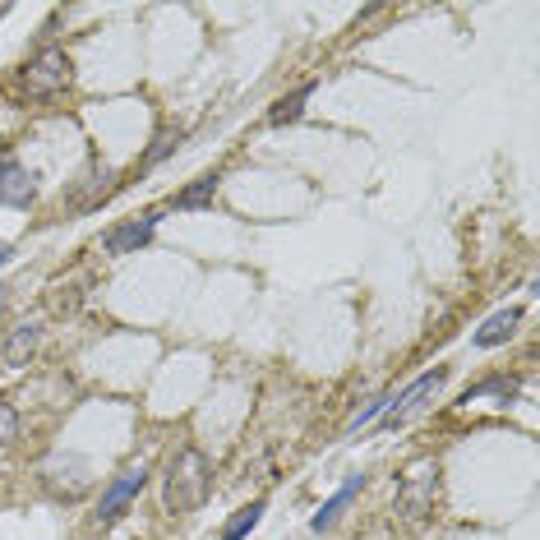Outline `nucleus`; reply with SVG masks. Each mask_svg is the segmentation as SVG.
<instances>
[{
  "mask_svg": "<svg viewBox=\"0 0 540 540\" xmlns=\"http://www.w3.org/2000/svg\"><path fill=\"white\" fill-rule=\"evenodd\" d=\"M144 485H148V467H144V462H139V467H125L107 485V494H102V504H97V522H116V517L130 508V499L144 490Z\"/></svg>",
  "mask_w": 540,
  "mask_h": 540,
  "instance_id": "obj_4",
  "label": "nucleus"
},
{
  "mask_svg": "<svg viewBox=\"0 0 540 540\" xmlns=\"http://www.w3.org/2000/svg\"><path fill=\"white\" fill-rule=\"evenodd\" d=\"M0 204H14V208L33 204V176L14 157H0Z\"/></svg>",
  "mask_w": 540,
  "mask_h": 540,
  "instance_id": "obj_7",
  "label": "nucleus"
},
{
  "mask_svg": "<svg viewBox=\"0 0 540 540\" xmlns=\"http://www.w3.org/2000/svg\"><path fill=\"white\" fill-rule=\"evenodd\" d=\"M314 84H300L291 97H282L273 111H268V125H291V120H300V111H305V102H310Z\"/></svg>",
  "mask_w": 540,
  "mask_h": 540,
  "instance_id": "obj_12",
  "label": "nucleus"
},
{
  "mask_svg": "<svg viewBox=\"0 0 540 540\" xmlns=\"http://www.w3.org/2000/svg\"><path fill=\"white\" fill-rule=\"evenodd\" d=\"M444 379H448V370H430V374H420L416 384L407 388V393H397L393 402H388V430H397V425H407L411 416H416L420 407H425V397H434L439 388H444Z\"/></svg>",
  "mask_w": 540,
  "mask_h": 540,
  "instance_id": "obj_3",
  "label": "nucleus"
},
{
  "mask_svg": "<svg viewBox=\"0 0 540 540\" xmlns=\"http://www.w3.org/2000/svg\"><path fill=\"white\" fill-rule=\"evenodd\" d=\"M37 342H42V324H19V328H10V337H5L0 356H5V365H10V370H19V365H28V360H33Z\"/></svg>",
  "mask_w": 540,
  "mask_h": 540,
  "instance_id": "obj_8",
  "label": "nucleus"
},
{
  "mask_svg": "<svg viewBox=\"0 0 540 540\" xmlns=\"http://www.w3.org/2000/svg\"><path fill=\"white\" fill-rule=\"evenodd\" d=\"M65 84H70V56H65L60 47H42L33 60H28L24 88L33 97H51V93H60Z\"/></svg>",
  "mask_w": 540,
  "mask_h": 540,
  "instance_id": "obj_2",
  "label": "nucleus"
},
{
  "mask_svg": "<svg viewBox=\"0 0 540 540\" xmlns=\"http://www.w3.org/2000/svg\"><path fill=\"white\" fill-rule=\"evenodd\" d=\"M176 144H180V130H176V134H162V139H157V148L148 153V167H153V162H162V157H167Z\"/></svg>",
  "mask_w": 540,
  "mask_h": 540,
  "instance_id": "obj_15",
  "label": "nucleus"
},
{
  "mask_svg": "<svg viewBox=\"0 0 540 540\" xmlns=\"http://www.w3.org/2000/svg\"><path fill=\"white\" fill-rule=\"evenodd\" d=\"M264 508H268L264 499H254L250 508H240V513L227 522V527H222V540H245L254 527H259V517H264Z\"/></svg>",
  "mask_w": 540,
  "mask_h": 540,
  "instance_id": "obj_13",
  "label": "nucleus"
},
{
  "mask_svg": "<svg viewBox=\"0 0 540 540\" xmlns=\"http://www.w3.org/2000/svg\"><path fill=\"white\" fill-rule=\"evenodd\" d=\"M5 259H10V245H0V264H5Z\"/></svg>",
  "mask_w": 540,
  "mask_h": 540,
  "instance_id": "obj_16",
  "label": "nucleus"
},
{
  "mask_svg": "<svg viewBox=\"0 0 540 540\" xmlns=\"http://www.w3.org/2000/svg\"><path fill=\"white\" fill-rule=\"evenodd\" d=\"M213 494V462L199 448H180L167 471V508L171 513H194Z\"/></svg>",
  "mask_w": 540,
  "mask_h": 540,
  "instance_id": "obj_1",
  "label": "nucleus"
},
{
  "mask_svg": "<svg viewBox=\"0 0 540 540\" xmlns=\"http://www.w3.org/2000/svg\"><path fill=\"white\" fill-rule=\"evenodd\" d=\"M439 471L430 467V462H420V467L407 471V480H402V494H397V508L407 517H420V513H430L434 504V485H439Z\"/></svg>",
  "mask_w": 540,
  "mask_h": 540,
  "instance_id": "obj_6",
  "label": "nucleus"
},
{
  "mask_svg": "<svg viewBox=\"0 0 540 540\" xmlns=\"http://www.w3.org/2000/svg\"><path fill=\"white\" fill-rule=\"evenodd\" d=\"M217 185H222V176H217V171H208V176H199L194 185H185V190L171 199V208H204V204H213Z\"/></svg>",
  "mask_w": 540,
  "mask_h": 540,
  "instance_id": "obj_11",
  "label": "nucleus"
},
{
  "mask_svg": "<svg viewBox=\"0 0 540 540\" xmlns=\"http://www.w3.org/2000/svg\"><path fill=\"white\" fill-rule=\"evenodd\" d=\"M157 231V213H144V217H130V222H116V227L102 236V250L107 254H139L153 240Z\"/></svg>",
  "mask_w": 540,
  "mask_h": 540,
  "instance_id": "obj_5",
  "label": "nucleus"
},
{
  "mask_svg": "<svg viewBox=\"0 0 540 540\" xmlns=\"http://www.w3.org/2000/svg\"><path fill=\"white\" fill-rule=\"evenodd\" d=\"M19 439V411L10 402H0V448H10Z\"/></svg>",
  "mask_w": 540,
  "mask_h": 540,
  "instance_id": "obj_14",
  "label": "nucleus"
},
{
  "mask_svg": "<svg viewBox=\"0 0 540 540\" xmlns=\"http://www.w3.org/2000/svg\"><path fill=\"white\" fill-rule=\"evenodd\" d=\"M517 319H522V310H499V314H490V319H485V324L476 328V337H471V342H476L480 351H490V347H499V342H508V337L517 333Z\"/></svg>",
  "mask_w": 540,
  "mask_h": 540,
  "instance_id": "obj_9",
  "label": "nucleus"
},
{
  "mask_svg": "<svg viewBox=\"0 0 540 540\" xmlns=\"http://www.w3.org/2000/svg\"><path fill=\"white\" fill-rule=\"evenodd\" d=\"M360 485H365V476H351V480H347V485H342V490H337V494H333V499H328V504H324V508H319V513H314V517H310V527H314V531H324V527H333V522H337V513H342V508H347V504H351V499H356V494H360Z\"/></svg>",
  "mask_w": 540,
  "mask_h": 540,
  "instance_id": "obj_10",
  "label": "nucleus"
},
{
  "mask_svg": "<svg viewBox=\"0 0 540 540\" xmlns=\"http://www.w3.org/2000/svg\"><path fill=\"white\" fill-rule=\"evenodd\" d=\"M0 291H5V287H0Z\"/></svg>",
  "mask_w": 540,
  "mask_h": 540,
  "instance_id": "obj_17",
  "label": "nucleus"
}]
</instances>
